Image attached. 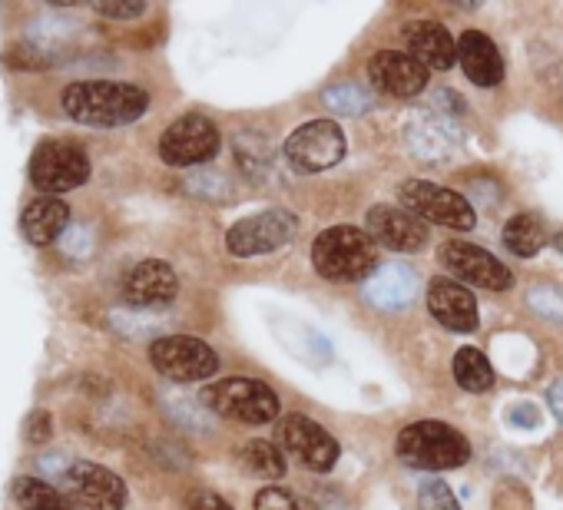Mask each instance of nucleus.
Segmentation results:
<instances>
[{"label": "nucleus", "instance_id": "obj_29", "mask_svg": "<svg viewBox=\"0 0 563 510\" xmlns=\"http://www.w3.org/2000/svg\"><path fill=\"white\" fill-rule=\"evenodd\" d=\"M418 507L421 510H461L454 490L441 477H424L418 484Z\"/></svg>", "mask_w": 563, "mask_h": 510}, {"label": "nucleus", "instance_id": "obj_19", "mask_svg": "<svg viewBox=\"0 0 563 510\" xmlns=\"http://www.w3.org/2000/svg\"><path fill=\"white\" fill-rule=\"evenodd\" d=\"M457 64L477 87H497L504 80V60L494 41L481 31H467L457 41Z\"/></svg>", "mask_w": 563, "mask_h": 510}, {"label": "nucleus", "instance_id": "obj_37", "mask_svg": "<svg viewBox=\"0 0 563 510\" xmlns=\"http://www.w3.org/2000/svg\"><path fill=\"white\" fill-rule=\"evenodd\" d=\"M547 401H550V408H553L556 421L563 424V378L550 385V391H547Z\"/></svg>", "mask_w": 563, "mask_h": 510}, {"label": "nucleus", "instance_id": "obj_28", "mask_svg": "<svg viewBox=\"0 0 563 510\" xmlns=\"http://www.w3.org/2000/svg\"><path fill=\"white\" fill-rule=\"evenodd\" d=\"M235 156L242 163V169L252 179H262V173L272 169V146L258 136V133H239L235 140Z\"/></svg>", "mask_w": 563, "mask_h": 510}, {"label": "nucleus", "instance_id": "obj_27", "mask_svg": "<svg viewBox=\"0 0 563 510\" xmlns=\"http://www.w3.org/2000/svg\"><path fill=\"white\" fill-rule=\"evenodd\" d=\"M322 103H325L332 113H342V117H362V113H368V107L375 103V97H372L365 87H355V84H339V87L325 90Z\"/></svg>", "mask_w": 563, "mask_h": 510}, {"label": "nucleus", "instance_id": "obj_32", "mask_svg": "<svg viewBox=\"0 0 563 510\" xmlns=\"http://www.w3.org/2000/svg\"><path fill=\"white\" fill-rule=\"evenodd\" d=\"M150 4H143V0H100V4H93V11L107 21H136L146 14Z\"/></svg>", "mask_w": 563, "mask_h": 510}, {"label": "nucleus", "instance_id": "obj_22", "mask_svg": "<svg viewBox=\"0 0 563 510\" xmlns=\"http://www.w3.org/2000/svg\"><path fill=\"white\" fill-rule=\"evenodd\" d=\"M405 140H408V149L428 163H444L457 149V133L451 130V123H444L438 117H421V120L408 123Z\"/></svg>", "mask_w": 563, "mask_h": 510}, {"label": "nucleus", "instance_id": "obj_21", "mask_svg": "<svg viewBox=\"0 0 563 510\" xmlns=\"http://www.w3.org/2000/svg\"><path fill=\"white\" fill-rule=\"evenodd\" d=\"M415 296H418V276L401 263L382 266L365 282V299L378 309H405Z\"/></svg>", "mask_w": 563, "mask_h": 510}, {"label": "nucleus", "instance_id": "obj_23", "mask_svg": "<svg viewBox=\"0 0 563 510\" xmlns=\"http://www.w3.org/2000/svg\"><path fill=\"white\" fill-rule=\"evenodd\" d=\"M11 494H14L21 510H74L70 497L60 487H54L51 480H41V477H18Z\"/></svg>", "mask_w": 563, "mask_h": 510}, {"label": "nucleus", "instance_id": "obj_11", "mask_svg": "<svg viewBox=\"0 0 563 510\" xmlns=\"http://www.w3.org/2000/svg\"><path fill=\"white\" fill-rule=\"evenodd\" d=\"M438 259L454 279H461L467 286L490 289V292H504L514 286V276L507 273V266L474 242H444Z\"/></svg>", "mask_w": 563, "mask_h": 510}, {"label": "nucleus", "instance_id": "obj_16", "mask_svg": "<svg viewBox=\"0 0 563 510\" xmlns=\"http://www.w3.org/2000/svg\"><path fill=\"white\" fill-rule=\"evenodd\" d=\"M368 77L372 84L388 93V97H418L428 87V67H421L415 57L401 54V51H382L372 57L368 64Z\"/></svg>", "mask_w": 563, "mask_h": 510}, {"label": "nucleus", "instance_id": "obj_8", "mask_svg": "<svg viewBox=\"0 0 563 510\" xmlns=\"http://www.w3.org/2000/svg\"><path fill=\"white\" fill-rule=\"evenodd\" d=\"M296 232H299V219L292 212L268 209V212H255L235 222L225 235V245L235 259H252V255H265V252L289 245Z\"/></svg>", "mask_w": 563, "mask_h": 510}, {"label": "nucleus", "instance_id": "obj_30", "mask_svg": "<svg viewBox=\"0 0 563 510\" xmlns=\"http://www.w3.org/2000/svg\"><path fill=\"white\" fill-rule=\"evenodd\" d=\"M255 510H316V507H309L306 500L292 497L289 490H282V487H262L255 494Z\"/></svg>", "mask_w": 563, "mask_h": 510}, {"label": "nucleus", "instance_id": "obj_10", "mask_svg": "<svg viewBox=\"0 0 563 510\" xmlns=\"http://www.w3.org/2000/svg\"><path fill=\"white\" fill-rule=\"evenodd\" d=\"M401 206H405L408 212H415L421 222L431 219V222H438V225L461 229V232L474 229V222H477L471 202H467L461 192L444 189V186L428 182V179H408V182L401 186Z\"/></svg>", "mask_w": 563, "mask_h": 510}, {"label": "nucleus", "instance_id": "obj_7", "mask_svg": "<svg viewBox=\"0 0 563 510\" xmlns=\"http://www.w3.org/2000/svg\"><path fill=\"white\" fill-rule=\"evenodd\" d=\"M222 146L219 126L202 113H186L176 123H169L159 136V156L166 166H199L209 163Z\"/></svg>", "mask_w": 563, "mask_h": 510}, {"label": "nucleus", "instance_id": "obj_6", "mask_svg": "<svg viewBox=\"0 0 563 510\" xmlns=\"http://www.w3.org/2000/svg\"><path fill=\"white\" fill-rule=\"evenodd\" d=\"M150 362L153 368L176 381V385H189V381H202L212 378L219 368V355L192 335H163L150 345Z\"/></svg>", "mask_w": 563, "mask_h": 510}, {"label": "nucleus", "instance_id": "obj_36", "mask_svg": "<svg viewBox=\"0 0 563 510\" xmlns=\"http://www.w3.org/2000/svg\"><path fill=\"white\" fill-rule=\"evenodd\" d=\"M507 421L514 424V428H523V431H533L537 424H540V411L530 404V401H517L510 411H507Z\"/></svg>", "mask_w": 563, "mask_h": 510}, {"label": "nucleus", "instance_id": "obj_31", "mask_svg": "<svg viewBox=\"0 0 563 510\" xmlns=\"http://www.w3.org/2000/svg\"><path fill=\"white\" fill-rule=\"evenodd\" d=\"M530 309H533L537 315H543V319L563 325V292H560V289H550V286L533 289V292H530Z\"/></svg>", "mask_w": 563, "mask_h": 510}, {"label": "nucleus", "instance_id": "obj_34", "mask_svg": "<svg viewBox=\"0 0 563 510\" xmlns=\"http://www.w3.org/2000/svg\"><path fill=\"white\" fill-rule=\"evenodd\" d=\"M186 189H189L192 196L216 199V196H225L232 186H229V179H225V176H219V173H196V176H189Z\"/></svg>", "mask_w": 563, "mask_h": 510}, {"label": "nucleus", "instance_id": "obj_18", "mask_svg": "<svg viewBox=\"0 0 563 510\" xmlns=\"http://www.w3.org/2000/svg\"><path fill=\"white\" fill-rule=\"evenodd\" d=\"M405 44H408L411 57L428 70H451L457 64L454 37L434 21H411L405 27Z\"/></svg>", "mask_w": 563, "mask_h": 510}, {"label": "nucleus", "instance_id": "obj_13", "mask_svg": "<svg viewBox=\"0 0 563 510\" xmlns=\"http://www.w3.org/2000/svg\"><path fill=\"white\" fill-rule=\"evenodd\" d=\"M60 480L67 494H74L90 510H123L130 500L123 477H117L110 467H100L93 461H70Z\"/></svg>", "mask_w": 563, "mask_h": 510}, {"label": "nucleus", "instance_id": "obj_5", "mask_svg": "<svg viewBox=\"0 0 563 510\" xmlns=\"http://www.w3.org/2000/svg\"><path fill=\"white\" fill-rule=\"evenodd\" d=\"M90 179V156L67 140H44L31 156V182L44 196L74 192Z\"/></svg>", "mask_w": 563, "mask_h": 510}, {"label": "nucleus", "instance_id": "obj_25", "mask_svg": "<svg viewBox=\"0 0 563 510\" xmlns=\"http://www.w3.org/2000/svg\"><path fill=\"white\" fill-rule=\"evenodd\" d=\"M451 372H454V381L464 391L481 395V391L494 388V368H490V362L477 348H457V355L451 362Z\"/></svg>", "mask_w": 563, "mask_h": 510}, {"label": "nucleus", "instance_id": "obj_9", "mask_svg": "<svg viewBox=\"0 0 563 510\" xmlns=\"http://www.w3.org/2000/svg\"><path fill=\"white\" fill-rule=\"evenodd\" d=\"M345 156V133L332 120H312L289 133L286 159L296 173H325Z\"/></svg>", "mask_w": 563, "mask_h": 510}, {"label": "nucleus", "instance_id": "obj_2", "mask_svg": "<svg viewBox=\"0 0 563 510\" xmlns=\"http://www.w3.org/2000/svg\"><path fill=\"white\" fill-rule=\"evenodd\" d=\"M312 266L329 282H368L378 266L375 239L355 225L325 229L312 245Z\"/></svg>", "mask_w": 563, "mask_h": 510}, {"label": "nucleus", "instance_id": "obj_12", "mask_svg": "<svg viewBox=\"0 0 563 510\" xmlns=\"http://www.w3.org/2000/svg\"><path fill=\"white\" fill-rule=\"evenodd\" d=\"M278 444L292 457H299L309 470H332L339 461V441L312 418L289 414L278 421Z\"/></svg>", "mask_w": 563, "mask_h": 510}, {"label": "nucleus", "instance_id": "obj_26", "mask_svg": "<svg viewBox=\"0 0 563 510\" xmlns=\"http://www.w3.org/2000/svg\"><path fill=\"white\" fill-rule=\"evenodd\" d=\"M239 457H242L245 470H252L262 480H278L286 474V457H282V451L272 441H249V444H242Z\"/></svg>", "mask_w": 563, "mask_h": 510}, {"label": "nucleus", "instance_id": "obj_38", "mask_svg": "<svg viewBox=\"0 0 563 510\" xmlns=\"http://www.w3.org/2000/svg\"><path fill=\"white\" fill-rule=\"evenodd\" d=\"M556 248L563 252V235H556Z\"/></svg>", "mask_w": 563, "mask_h": 510}, {"label": "nucleus", "instance_id": "obj_3", "mask_svg": "<svg viewBox=\"0 0 563 510\" xmlns=\"http://www.w3.org/2000/svg\"><path fill=\"white\" fill-rule=\"evenodd\" d=\"M398 457L418 470H454L471 457L467 437L444 421H415L398 434Z\"/></svg>", "mask_w": 563, "mask_h": 510}, {"label": "nucleus", "instance_id": "obj_20", "mask_svg": "<svg viewBox=\"0 0 563 510\" xmlns=\"http://www.w3.org/2000/svg\"><path fill=\"white\" fill-rule=\"evenodd\" d=\"M70 225H74L70 206L57 196H37L21 215V229L31 245H51V242L64 239V232Z\"/></svg>", "mask_w": 563, "mask_h": 510}, {"label": "nucleus", "instance_id": "obj_15", "mask_svg": "<svg viewBox=\"0 0 563 510\" xmlns=\"http://www.w3.org/2000/svg\"><path fill=\"white\" fill-rule=\"evenodd\" d=\"M179 292V279L169 263L146 259L136 263L123 279V299L133 309H166Z\"/></svg>", "mask_w": 563, "mask_h": 510}, {"label": "nucleus", "instance_id": "obj_14", "mask_svg": "<svg viewBox=\"0 0 563 510\" xmlns=\"http://www.w3.org/2000/svg\"><path fill=\"white\" fill-rule=\"evenodd\" d=\"M368 235L375 242L388 245L391 252H418V248L428 245L431 229L415 212L382 202V206L368 209Z\"/></svg>", "mask_w": 563, "mask_h": 510}, {"label": "nucleus", "instance_id": "obj_17", "mask_svg": "<svg viewBox=\"0 0 563 510\" xmlns=\"http://www.w3.org/2000/svg\"><path fill=\"white\" fill-rule=\"evenodd\" d=\"M428 309L451 332H474L477 329V302L454 279H434L428 286Z\"/></svg>", "mask_w": 563, "mask_h": 510}, {"label": "nucleus", "instance_id": "obj_33", "mask_svg": "<svg viewBox=\"0 0 563 510\" xmlns=\"http://www.w3.org/2000/svg\"><path fill=\"white\" fill-rule=\"evenodd\" d=\"M51 437H54V418H51V411H44V408L31 411L24 418V441L31 447H44Z\"/></svg>", "mask_w": 563, "mask_h": 510}, {"label": "nucleus", "instance_id": "obj_1", "mask_svg": "<svg viewBox=\"0 0 563 510\" xmlns=\"http://www.w3.org/2000/svg\"><path fill=\"white\" fill-rule=\"evenodd\" d=\"M60 110L84 126H126L150 110V93L123 80H77L60 90Z\"/></svg>", "mask_w": 563, "mask_h": 510}, {"label": "nucleus", "instance_id": "obj_4", "mask_svg": "<svg viewBox=\"0 0 563 510\" xmlns=\"http://www.w3.org/2000/svg\"><path fill=\"white\" fill-rule=\"evenodd\" d=\"M199 401L206 411L239 424H268L272 418H278V395L265 381L242 375L206 385Z\"/></svg>", "mask_w": 563, "mask_h": 510}, {"label": "nucleus", "instance_id": "obj_24", "mask_svg": "<svg viewBox=\"0 0 563 510\" xmlns=\"http://www.w3.org/2000/svg\"><path fill=\"white\" fill-rule=\"evenodd\" d=\"M547 242V229L537 215L530 212H517L514 219H507L504 225V245L520 255V259H530V255H537Z\"/></svg>", "mask_w": 563, "mask_h": 510}, {"label": "nucleus", "instance_id": "obj_35", "mask_svg": "<svg viewBox=\"0 0 563 510\" xmlns=\"http://www.w3.org/2000/svg\"><path fill=\"white\" fill-rule=\"evenodd\" d=\"M183 510H232V503L222 500V497L212 494V490H192V494L186 497V507H183Z\"/></svg>", "mask_w": 563, "mask_h": 510}]
</instances>
